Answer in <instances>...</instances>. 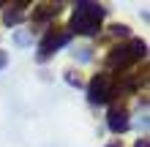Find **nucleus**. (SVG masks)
<instances>
[{
    "label": "nucleus",
    "instance_id": "obj_1",
    "mask_svg": "<svg viewBox=\"0 0 150 147\" xmlns=\"http://www.w3.org/2000/svg\"><path fill=\"white\" fill-rule=\"evenodd\" d=\"M101 19H104V8L98 3H76L71 25L82 36H96L98 27H101Z\"/></svg>",
    "mask_w": 150,
    "mask_h": 147
},
{
    "label": "nucleus",
    "instance_id": "obj_2",
    "mask_svg": "<svg viewBox=\"0 0 150 147\" xmlns=\"http://www.w3.org/2000/svg\"><path fill=\"white\" fill-rule=\"evenodd\" d=\"M139 57H145V44L142 41H131V44H123V46L112 49V55L107 57V65L109 68H123V65L134 63Z\"/></svg>",
    "mask_w": 150,
    "mask_h": 147
},
{
    "label": "nucleus",
    "instance_id": "obj_3",
    "mask_svg": "<svg viewBox=\"0 0 150 147\" xmlns=\"http://www.w3.org/2000/svg\"><path fill=\"white\" fill-rule=\"evenodd\" d=\"M115 93V84H112V76L109 74H98L96 79L90 82V101L93 103H107Z\"/></svg>",
    "mask_w": 150,
    "mask_h": 147
},
{
    "label": "nucleus",
    "instance_id": "obj_4",
    "mask_svg": "<svg viewBox=\"0 0 150 147\" xmlns=\"http://www.w3.org/2000/svg\"><path fill=\"white\" fill-rule=\"evenodd\" d=\"M68 38H71V36H68V33H66V30H57V33H55V30H52V33H49V36H47V38H44V44H41V52H38V57H41V60H47V57L52 55V52H55L57 46H63V44H66V41H68Z\"/></svg>",
    "mask_w": 150,
    "mask_h": 147
},
{
    "label": "nucleus",
    "instance_id": "obj_5",
    "mask_svg": "<svg viewBox=\"0 0 150 147\" xmlns=\"http://www.w3.org/2000/svg\"><path fill=\"white\" fill-rule=\"evenodd\" d=\"M107 123H109V131H112V134H123V131L128 128V117H126V112L112 109L109 117H107Z\"/></svg>",
    "mask_w": 150,
    "mask_h": 147
},
{
    "label": "nucleus",
    "instance_id": "obj_6",
    "mask_svg": "<svg viewBox=\"0 0 150 147\" xmlns=\"http://www.w3.org/2000/svg\"><path fill=\"white\" fill-rule=\"evenodd\" d=\"M137 147H147V139H139V142H137Z\"/></svg>",
    "mask_w": 150,
    "mask_h": 147
},
{
    "label": "nucleus",
    "instance_id": "obj_7",
    "mask_svg": "<svg viewBox=\"0 0 150 147\" xmlns=\"http://www.w3.org/2000/svg\"><path fill=\"white\" fill-rule=\"evenodd\" d=\"M3 63H6V55H3V52H0V68H3Z\"/></svg>",
    "mask_w": 150,
    "mask_h": 147
},
{
    "label": "nucleus",
    "instance_id": "obj_8",
    "mask_svg": "<svg viewBox=\"0 0 150 147\" xmlns=\"http://www.w3.org/2000/svg\"><path fill=\"white\" fill-rule=\"evenodd\" d=\"M109 147H120V144H109Z\"/></svg>",
    "mask_w": 150,
    "mask_h": 147
}]
</instances>
